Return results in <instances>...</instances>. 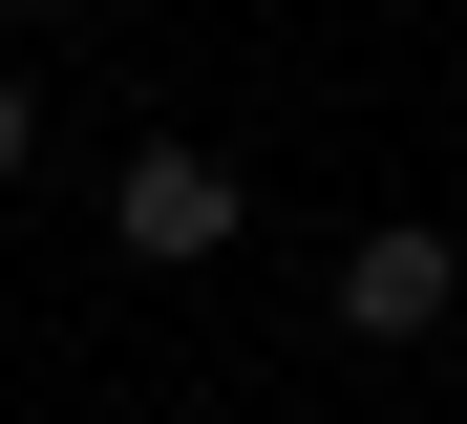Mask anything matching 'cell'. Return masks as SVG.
I'll return each mask as SVG.
<instances>
[{
    "label": "cell",
    "instance_id": "2",
    "mask_svg": "<svg viewBox=\"0 0 467 424\" xmlns=\"http://www.w3.org/2000/svg\"><path fill=\"white\" fill-rule=\"evenodd\" d=\"M446 297H467V254L404 212V233H361L340 254V339H446Z\"/></svg>",
    "mask_w": 467,
    "mask_h": 424
},
{
    "label": "cell",
    "instance_id": "4",
    "mask_svg": "<svg viewBox=\"0 0 467 424\" xmlns=\"http://www.w3.org/2000/svg\"><path fill=\"white\" fill-rule=\"evenodd\" d=\"M0 22H22V0H0Z\"/></svg>",
    "mask_w": 467,
    "mask_h": 424
},
{
    "label": "cell",
    "instance_id": "3",
    "mask_svg": "<svg viewBox=\"0 0 467 424\" xmlns=\"http://www.w3.org/2000/svg\"><path fill=\"white\" fill-rule=\"evenodd\" d=\"M22 149H43V107H22V85H0V170H22Z\"/></svg>",
    "mask_w": 467,
    "mask_h": 424
},
{
    "label": "cell",
    "instance_id": "1",
    "mask_svg": "<svg viewBox=\"0 0 467 424\" xmlns=\"http://www.w3.org/2000/svg\"><path fill=\"white\" fill-rule=\"evenodd\" d=\"M107 233L149 254V276H192V254H234V233H255V191H234V149H128Z\"/></svg>",
    "mask_w": 467,
    "mask_h": 424
}]
</instances>
